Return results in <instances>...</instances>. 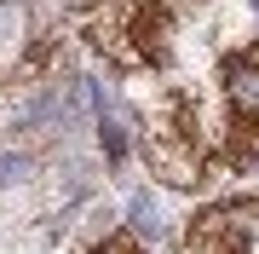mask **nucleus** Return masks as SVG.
Returning <instances> with one entry per match:
<instances>
[{
  "instance_id": "obj_1",
  "label": "nucleus",
  "mask_w": 259,
  "mask_h": 254,
  "mask_svg": "<svg viewBox=\"0 0 259 254\" xmlns=\"http://www.w3.org/2000/svg\"><path fill=\"white\" fill-rule=\"evenodd\" d=\"M213 139L202 127V98L190 87H161V98L150 104L144 122V162L161 185L173 191H196L213 179Z\"/></svg>"
},
{
  "instance_id": "obj_2",
  "label": "nucleus",
  "mask_w": 259,
  "mask_h": 254,
  "mask_svg": "<svg viewBox=\"0 0 259 254\" xmlns=\"http://www.w3.org/2000/svg\"><path fill=\"white\" fill-rule=\"evenodd\" d=\"M81 35L115 69H161L173 58V0H93Z\"/></svg>"
},
{
  "instance_id": "obj_3",
  "label": "nucleus",
  "mask_w": 259,
  "mask_h": 254,
  "mask_svg": "<svg viewBox=\"0 0 259 254\" xmlns=\"http://www.w3.org/2000/svg\"><path fill=\"white\" fill-rule=\"evenodd\" d=\"M225 168H259V41L225 58Z\"/></svg>"
},
{
  "instance_id": "obj_4",
  "label": "nucleus",
  "mask_w": 259,
  "mask_h": 254,
  "mask_svg": "<svg viewBox=\"0 0 259 254\" xmlns=\"http://www.w3.org/2000/svg\"><path fill=\"white\" fill-rule=\"evenodd\" d=\"M185 254H259V197L202 208L185 231Z\"/></svg>"
},
{
  "instance_id": "obj_5",
  "label": "nucleus",
  "mask_w": 259,
  "mask_h": 254,
  "mask_svg": "<svg viewBox=\"0 0 259 254\" xmlns=\"http://www.w3.org/2000/svg\"><path fill=\"white\" fill-rule=\"evenodd\" d=\"M127 220H133V231H150V237L161 231V214H156V202H150L144 191H133V197H127Z\"/></svg>"
},
{
  "instance_id": "obj_6",
  "label": "nucleus",
  "mask_w": 259,
  "mask_h": 254,
  "mask_svg": "<svg viewBox=\"0 0 259 254\" xmlns=\"http://www.w3.org/2000/svg\"><path fill=\"white\" fill-rule=\"evenodd\" d=\"M98 144H104V156H110V162L127 156V133H121V122H115V116H104V110H98Z\"/></svg>"
},
{
  "instance_id": "obj_7",
  "label": "nucleus",
  "mask_w": 259,
  "mask_h": 254,
  "mask_svg": "<svg viewBox=\"0 0 259 254\" xmlns=\"http://www.w3.org/2000/svg\"><path fill=\"white\" fill-rule=\"evenodd\" d=\"M87 254H144L139 243H133V237H104L98 248H87Z\"/></svg>"
}]
</instances>
